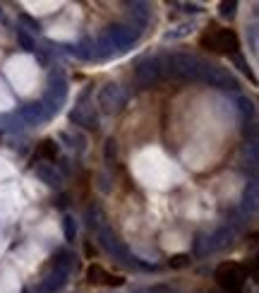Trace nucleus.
I'll return each mask as SVG.
<instances>
[{
  "mask_svg": "<svg viewBox=\"0 0 259 293\" xmlns=\"http://www.w3.org/2000/svg\"><path fill=\"white\" fill-rule=\"evenodd\" d=\"M202 48H209V51H216V53H230L237 55V36L233 29H221V27H209V32L199 39Z\"/></svg>",
  "mask_w": 259,
  "mask_h": 293,
  "instance_id": "obj_1",
  "label": "nucleus"
},
{
  "mask_svg": "<svg viewBox=\"0 0 259 293\" xmlns=\"http://www.w3.org/2000/svg\"><path fill=\"white\" fill-rule=\"evenodd\" d=\"M245 279H247L245 267H240L235 262L221 264L216 269V281L226 293H245Z\"/></svg>",
  "mask_w": 259,
  "mask_h": 293,
  "instance_id": "obj_2",
  "label": "nucleus"
},
{
  "mask_svg": "<svg viewBox=\"0 0 259 293\" xmlns=\"http://www.w3.org/2000/svg\"><path fill=\"white\" fill-rule=\"evenodd\" d=\"M96 238H98V243H101V248L106 250V252H110L115 260L125 262V264H137V267H142V262L137 260V257H132V252L127 250V245H125V243H122V240H120L108 226L98 228Z\"/></svg>",
  "mask_w": 259,
  "mask_h": 293,
  "instance_id": "obj_3",
  "label": "nucleus"
},
{
  "mask_svg": "<svg viewBox=\"0 0 259 293\" xmlns=\"http://www.w3.org/2000/svg\"><path fill=\"white\" fill-rule=\"evenodd\" d=\"M96 104L106 116H115V113H120V111L127 106V91L120 87V84H115V82H108L98 91Z\"/></svg>",
  "mask_w": 259,
  "mask_h": 293,
  "instance_id": "obj_4",
  "label": "nucleus"
},
{
  "mask_svg": "<svg viewBox=\"0 0 259 293\" xmlns=\"http://www.w3.org/2000/svg\"><path fill=\"white\" fill-rule=\"evenodd\" d=\"M166 65L175 77L183 79H199V70H202V58L192 53H173L168 55Z\"/></svg>",
  "mask_w": 259,
  "mask_h": 293,
  "instance_id": "obj_5",
  "label": "nucleus"
},
{
  "mask_svg": "<svg viewBox=\"0 0 259 293\" xmlns=\"http://www.w3.org/2000/svg\"><path fill=\"white\" fill-rule=\"evenodd\" d=\"M199 82H204L209 87H216V89H237V79L226 67L221 65H214V63H206L202 60V70H199Z\"/></svg>",
  "mask_w": 259,
  "mask_h": 293,
  "instance_id": "obj_6",
  "label": "nucleus"
},
{
  "mask_svg": "<svg viewBox=\"0 0 259 293\" xmlns=\"http://www.w3.org/2000/svg\"><path fill=\"white\" fill-rule=\"evenodd\" d=\"M103 39L113 48V53H122V51H127L130 46L140 39V29H135L130 24H113V27H108Z\"/></svg>",
  "mask_w": 259,
  "mask_h": 293,
  "instance_id": "obj_7",
  "label": "nucleus"
},
{
  "mask_svg": "<svg viewBox=\"0 0 259 293\" xmlns=\"http://www.w3.org/2000/svg\"><path fill=\"white\" fill-rule=\"evenodd\" d=\"M65 96H67V82H65V75L60 70H55L51 72V79H48V91H46V96H43V106L46 111H51V113H58L60 106L65 104Z\"/></svg>",
  "mask_w": 259,
  "mask_h": 293,
  "instance_id": "obj_8",
  "label": "nucleus"
},
{
  "mask_svg": "<svg viewBox=\"0 0 259 293\" xmlns=\"http://www.w3.org/2000/svg\"><path fill=\"white\" fill-rule=\"evenodd\" d=\"M159 77H161V60L159 58H144L140 65H137V70H135V79H137L140 87L156 84Z\"/></svg>",
  "mask_w": 259,
  "mask_h": 293,
  "instance_id": "obj_9",
  "label": "nucleus"
},
{
  "mask_svg": "<svg viewBox=\"0 0 259 293\" xmlns=\"http://www.w3.org/2000/svg\"><path fill=\"white\" fill-rule=\"evenodd\" d=\"M86 281L94 283V286H122L125 283V279L122 276H118V274H110V271H106L101 264H91L89 269H86Z\"/></svg>",
  "mask_w": 259,
  "mask_h": 293,
  "instance_id": "obj_10",
  "label": "nucleus"
},
{
  "mask_svg": "<svg viewBox=\"0 0 259 293\" xmlns=\"http://www.w3.org/2000/svg\"><path fill=\"white\" fill-rule=\"evenodd\" d=\"M72 123L75 125H82V128H86V130H98V118L96 113H94V109L91 106H86V104H79V106H75V111H72Z\"/></svg>",
  "mask_w": 259,
  "mask_h": 293,
  "instance_id": "obj_11",
  "label": "nucleus"
},
{
  "mask_svg": "<svg viewBox=\"0 0 259 293\" xmlns=\"http://www.w3.org/2000/svg\"><path fill=\"white\" fill-rule=\"evenodd\" d=\"M67 276H70V269H65V267H53V269L48 271V276H46V281H43V293H55L60 291L65 283H67Z\"/></svg>",
  "mask_w": 259,
  "mask_h": 293,
  "instance_id": "obj_12",
  "label": "nucleus"
},
{
  "mask_svg": "<svg viewBox=\"0 0 259 293\" xmlns=\"http://www.w3.org/2000/svg\"><path fill=\"white\" fill-rule=\"evenodd\" d=\"M34 173H36V178H41V183H46L48 187H55V190L63 187V175L58 173L51 163H36Z\"/></svg>",
  "mask_w": 259,
  "mask_h": 293,
  "instance_id": "obj_13",
  "label": "nucleus"
},
{
  "mask_svg": "<svg viewBox=\"0 0 259 293\" xmlns=\"http://www.w3.org/2000/svg\"><path fill=\"white\" fill-rule=\"evenodd\" d=\"M20 118L24 123H29V125H36V123H43V120L48 118V111H46V106H43L41 101H32V104L22 106Z\"/></svg>",
  "mask_w": 259,
  "mask_h": 293,
  "instance_id": "obj_14",
  "label": "nucleus"
},
{
  "mask_svg": "<svg viewBox=\"0 0 259 293\" xmlns=\"http://www.w3.org/2000/svg\"><path fill=\"white\" fill-rule=\"evenodd\" d=\"M230 243H233V231H230L228 226H223L206 240V252H216V250L226 248V245H230Z\"/></svg>",
  "mask_w": 259,
  "mask_h": 293,
  "instance_id": "obj_15",
  "label": "nucleus"
},
{
  "mask_svg": "<svg viewBox=\"0 0 259 293\" xmlns=\"http://www.w3.org/2000/svg\"><path fill=\"white\" fill-rule=\"evenodd\" d=\"M242 209H245V212H254V209H257V183H249L247 187H245Z\"/></svg>",
  "mask_w": 259,
  "mask_h": 293,
  "instance_id": "obj_16",
  "label": "nucleus"
},
{
  "mask_svg": "<svg viewBox=\"0 0 259 293\" xmlns=\"http://www.w3.org/2000/svg\"><path fill=\"white\" fill-rule=\"evenodd\" d=\"M86 221H89V226L94 228V231H98L101 226H106V224H103V221H106V217H103V212H101L96 205L86 209Z\"/></svg>",
  "mask_w": 259,
  "mask_h": 293,
  "instance_id": "obj_17",
  "label": "nucleus"
},
{
  "mask_svg": "<svg viewBox=\"0 0 259 293\" xmlns=\"http://www.w3.org/2000/svg\"><path fill=\"white\" fill-rule=\"evenodd\" d=\"M39 156H43L46 161H55V156H58V144L53 140H43L39 144Z\"/></svg>",
  "mask_w": 259,
  "mask_h": 293,
  "instance_id": "obj_18",
  "label": "nucleus"
},
{
  "mask_svg": "<svg viewBox=\"0 0 259 293\" xmlns=\"http://www.w3.org/2000/svg\"><path fill=\"white\" fill-rule=\"evenodd\" d=\"M130 12H132V17H137L140 20V24H147L151 17L149 8L144 5V3H130Z\"/></svg>",
  "mask_w": 259,
  "mask_h": 293,
  "instance_id": "obj_19",
  "label": "nucleus"
},
{
  "mask_svg": "<svg viewBox=\"0 0 259 293\" xmlns=\"http://www.w3.org/2000/svg\"><path fill=\"white\" fill-rule=\"evenodd\" d=\"M63 231H65V240H75V236H77V224H75V219L70 217V214H65V219H63Z\"/></svg>",
  "mask_w": 259,
  "mask_h": 293,
  "instance_id": "obj_20",
  "label": "nucleus"
},
{
  "mask_svg": "<svg viewBox=\"0 0 259 293\" xmlns=\"http://www.w3.org/2000/svg\"><path fill=\"white\" fill-rule=\"evenodd\" d=\"M17 39H20V44H22V48H24V51H29V53H36V51H39V46L34 44L32 39L24 34V29H17Z\"/></svg>",
  "mask_w": 259,
  "mask_h": 293,
  "instance_id": "obj_21",
  "label": "nucleus"
},
{
  "mask_svg": "<svg viewBox=\"0 0 259 293\" xmlns=\"http://www.w3.org/2000/svg\"><path fill=\"white\" fill-rule=\"evenodd\" d=\"M235 10H237V3H235V0H223V3L218 5V12H221V17H228V20L235 15Z\"/></svg>",
  "mask_w": 259,
  "mask_h": 293,
  "instance_id": "obj_22",
  "label": "nucleus"
},
{
  "mask_svg": "<svg viewBox=\"0 0 259 293\" xmlns=\"http://www.w3.org/2000/svg\"><path fill=\"white\" fill-rule=\"evenodd\" d=\"M103 154H106V161H113V159H115V154H118V142L113 140V137H108V140H106Z\"/></svg>",
  "mask_w": 259,
  "mask_h": 293,
  "instance_id": "obj_23",
  "label": "nucleus"
},
{
  "mask_svg": "<svg viewBox=\"0 0 259 293\" xmlns=\"http://www.w3.org/2000/svg\"><path fill=\"white\" fill-rule=\"evenodd\" d=\"M190 29H192V27L183 24V27H178L175 32H168V34H166V39H180V36H185V34H190Z\"/></svg>",
  "mask_w": 259,
  "mask_h": 293,
  "instance_id": "obj_24",
  "label": "nucleus"
},
{
  "mask_svg": "<svg viewBox=\"0 0 259 293\" xmlns=\"http://www.w3.org/2000/svg\"><path fill=\"white\" fill-rule=\"evenodd\" d=\"M190 255H175L171 257V267H185V264H190Z\"/></svg>",
  "mask_w": 259,
  "mask_h": 293,
  "instance_id": "obj_25",
  "label": "nucleus"
},
{
  "mask_svg": "<svg viewBox=\"0 0 259 293\" xmlns=\"http://www.w3.org/2000/svg\"><path fill=\"white\" fill-rule=\"evenodd\" d=\"M237 104H240V111H242V113H247V116H252V101H249V99H245V96H240L237 99Z\"/></svg>",
  "mask_w": 259,
  "mask_h": 293,
  "instance_id": "obj_26",
  "label": "nucleus"
},
{
  "mask_svg": "<svg viewBox=\"0 0 259 293\" xmlns=\"http://www.w3.org/2000/svg\"><path fill=\"white\" fill-rule=\"evenodd\" d=\"M20 20H22V22H24V24H29V27H32V29H34V32H39V29H41V24H39V20H34V17H29V15H22Z\"/></svg>",
  "mask_w": 259,
  "mask_h": 293,
  "instance_id": "obj_27",
  "label": "nucleus"
},
{
  "mask_svg": "<svg viewBox=\"0 0 259 293\" xmlns=\"http://www.w3.org/2000/svg\"><path fill=\"white\" fill-rule=\"evenodd\" d=\"M185 12H192V15H197V12H202V8H199V5H185Z\"/></svg>",
  "mask_w": 259,
  "mask_h": 293,
  "instance_id": "obj_28",
  "label": "nucleus"
},
{
  "mask_svg": "<svg viewBox=\"0 0 259 293\" xmlns=\"http://www.w3.org/2000/svg\"><path fill=\"white\" fill-rule=\"evenodd\" d=\"M58 207H60V209H63V207H67V195H63L60 200H58Z\"/></svg>",
  "mask_w": 259,
  "mask_h": 293,
  "instance_id": "obj_29",
  "label": "nucleus"
},
{
  "mask_svg": "<svg viewBox=\"0 0 259 293\" xmlns=\"http://www.w3.org/2000/svg\"><path fill=\"white\" fill-rule=\"evenodd\" d=\"M0 20H3V10H0Z\"/></svg>",
  "mask_w": 259,
  "mask_h": 293,
  "instance_id": "obj_30",
  "label": "nucleus"
},
{
  "mask_svg": "<svg viewBox=\"0 0 259 293\" xmlns=\"http://www.w3.org/2000/svg\"><path fill=\"white\" fill-rule=\"evenodd\" d=\"M22 293H29V291H22Z\"/></svg>",
  "mask_w": 259,
  "mask_h": 293,
  "instance_id": "obj_31",
  "label": "nucleus"
},
{
  "mask_svg": "<svg viewBox=\"0 0 259 293\" xmlns=\"http://www.w3.org/2000/svg\"><path fill=\"white\" fill-rule=\"evenodd\" d=\"M197 293H202V291H197Z\"/></svg>",
  "mask_w": 259,
  "mask_h": 293,
  "instance_id": "obj_32",
  "label": "nucleus"
}]
</instances>
